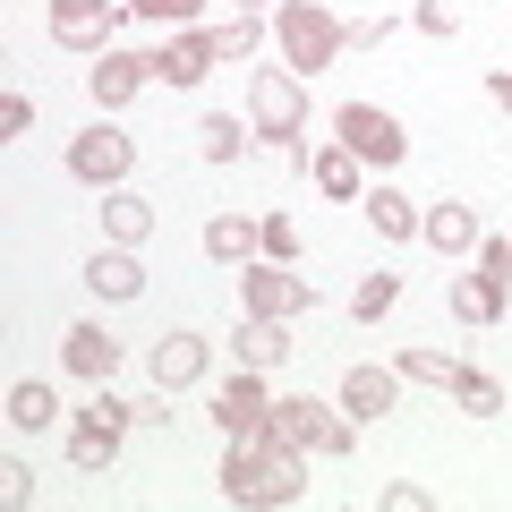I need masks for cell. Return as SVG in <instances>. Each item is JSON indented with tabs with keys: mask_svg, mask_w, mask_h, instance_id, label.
<instances>
[{
	"mask_svg": "<svg viewBox=\"0 0 512 512\" xmlns=\"http://www.w3.org/2000/svg\"><path fill=\"white\" fill-rule=\"evenodd\" d=\"M128 0H52V35L69 52H111V18H120Z\"/></svg>",
	"mask_w": 512,
	"mask_h": 512,
	"instance_id": "7",
	"label": "cell"
},
{
	"mask_svg": "<svg viewBox=\"0 0 512 512\" xmlns=\"http://www.w3.org/2000/svg\"><path fill=\"white\" fill-rule=\"evenodd\" d=\"M60 359H69V376H86V384H103L111 367H120V342H111L103 325H69V342H60Z\"/></svg>",
	"mask_w": 512,
	"mask_h": 512,
	"instance_id": "12",
	"label": "cell"
},
{
	"mask_svg": "<svg viewBox=\"0 0 512 512\" xmlns=\"http://www.w3.org/2000/svg\"><path fill=\"white\" fill-rule=\"evenodd\" d=\"M265 436H274L282 453H316V461H342V453H350V427L333 419L325 402H274Z\"/></svg>",
	"mask_w": 512,
	"mask_h": 512,
	"instance_id": "2",
	"label": "cell"
},
{
	"mask_svg": "<svg viewBox=\"0 0 512 512\" xmlns=\"http://www.w3.org/2000/svg\"><path fill=\"white\" fill-rule=\"evenodd\" d=\"M487 94H495V103L512 111V69H495V77H487Z\"/></svg>",
	"mask_w": 512,
	"mask_h": 512,
	"instance_id": "37",
	"label": "cell"
},
{
	"mask_svg": "<svg viewBox=\"0 0 512 512\" xmlns=\"http://www.w3.org/2000/svg\"><path fill=\"white\" fill-rule=\"evenodd\" d=\"M299 453L282 444H256V436H231V461H222V495L231 504H299Z\"/></svg>",
	"mask_w": 512,
	"mask_h": 512,
	"instance_id": "1",
	"label": "cell"
},
{
	"mask_svg": "<svg viewBox=\"0 0 512 512\" xmlns=\"http://www.w3.org/2000/svg\"><path fill=\"white\" fill-rule=\"evenodd\" d=\"M103 222H111L120 248H137V239L154 231V205H146V197H103Z\"/></svg>",
	"mask_w": 512,
	"mask_h": 512,
	"instance_id": "22",
	"label": "cell"
},
{
	"mask_svg": "<svg viewBox=\"0 0 512 512\" xmlns=\"http://www.w3.org/2000/svg\"><path fill=\"white\" fill-rule=\"evenodd\" d=\"M248 103H256V128H265V137H274V146L291 154V163H308V154L291 146V137H299V120H308V94H299V77H291V69H256Z\"/></svg>",
	"mask_w": 512,
	"mask_h": 512,
	"instance_id": "3",
	"label": "cell"
},
{
	"mask_svg": "<svg viewBox=\"0 0 512 512\" xmlns=\"http://www.w3.org/2000/svg\"><path fill=\"white\" fill-rule=\"evenodd\" d=\"M333 128H342V146L359 154V163H402V120H393V111H376V103H342L333 111Z\"/></svg>",
	"mask_w": 512,
	"mask_h": 512,
	"instance_id": "6",
	"label": "cell"
},
{
	"mask_svg": "<svg viewBox=\"0 0 512 512\" xmlns=\"http://www.w3.org/2000/svg\"><path fill=\"white\" fill-rule=\"evenodd\" d=\"M197 376H205V342L197 333H163V342H154V384L180 393V384H197Z\"/></svg>",
	"mask_w": 512,
	"mask_h": 512,
	"instance_id": "14",
	"label": "cell"
},
{
	"mask_svg": "<svg viewBox=\"0 0 512 512\" xmlns=\"http://www.w3.org/2000/svg\"><path fill=\"white\" fill-rule=\"evenodd\" d=\"M256 231H265V256H274V265H291V256H299V231H291V214H265Z\"/></svg>",
	"mask_w": 512,
	"mask_h": 512,
	"instance_id": "30",
	"label": "cell"
},
{
	"mask_svg": "<svg viewBox=\"0 0 512 512\" xmlns=\"http://www.w3.org/2000/svg\"><path fill=\"white\" fill-rule=\"evenodd\" d=\"M384 512H427V487H384Z\"/></svg>",
	"mask_w": 512,
	"mask_h": 512,
	"instance_id": "36",
	"label": "cell"
},
{
	"mask_svg": "<svg viewBox=\"0 0 512 512\" xmlns=\"http://www.w3.org/2000/svg\"><path fill=\"white\" fill-rule=\"evenodd\" d=\"M239 9H248V0H239Z\"/></svg>",
	"mask_w": 512,
	"mask_h": 512,
	"instance_id": "38",
	"label": "cell"
},
{
	"mask_svg": "<svg viewBox=\"0 0 512 512\" xmlns=\"http://www.w3.org/2000/svg\"><path fill=\"white\" fill-rule=\"evenodd\" d=\"M367 214H376V231H384V239H410V231H419V214H410L402 188H376V197H367Z\"/></svg>",
	"mask_w": 512,
	"mask_h": 512,
	"instance_id": "24",
	"label": "cell"
},
{
	"mask_svg": "<svg viewBox=\"0 0 512 512\" xmlns=\"http://www.w3.org/2000/svg\"><path fill=\"white\" fill-rule=\"evenodd\" d=\"M0 495H9V504H35V478H26L18 461H9V470H0Z\"/></svg>",
	"mask_w": 512,
	"mask_h": 512,
	"instance_id": "35",
	"label": "cell"
},
{
	"mask_svg": "<svg viewBox=\"0 0 512 512\" xmlns=\"http://www.w3.org/2000/svg\"><path fill=\"white\" fill-rule=\"evenodd\" d=\"M205 69H214V43H205V35H180V43L154 52V77H163V86H197Z\"/></svg>",
	"mask_w": 512,
	"mask_h": 512,
	"instance_id": "16",
	"label": "cell"
},
{
	"mask_svg": "<svg viewBox=\"0 0 512 512\" xmlns=\"http://www.w3.org/2000/svg\"><path fill=\"white\" fill-rule=\"evenodd\" d=\"M128 9H137V18H163V26L171 18H197V0H128Z\"/></svg>",
	"mask_w": 512,
	"mask_h": 512,
	"instance_id": "33",
	"label": "cell"
},
{
	"mask_svg": "<svg viewBox=\"0 0 512 512\" xmlns=\"http://www.w3.org/2000/svg\"><path fill=\"white\" fill-rule=\"evenodd\" d=\"M316 308V282L291 274V265H265V274H248V316H308Z\"/></svg>",
	"mask_w": 512,
	"mask_h": 512,
	"instance_id": "8",
	"label": "cell"
},
{
	"mask_svg": "<svg viewBox=\"0 0 512 512\" xmlns=\"http://www.w3.org/2000/svg\"><path fill=\"white\" fill-rule=\"evenodd\" d=\"M146 77H154V60H137V52H94L86 86H94V103H103V111H120L128 94L146 86Z\"/></svg>",
	"mask_w": 512,
	"mask_h": 512,
	"instance_id": "11",
	"label": "cell"
},
{
	"mask_svg": "<svg viewBox=\"0 0 512 512\" xmlns=\"http://www.w3.org/2000/svg\"><path fill=\"white\" fill-rule=\"evenodd\" d=\"M393 299H402V282H393V274H367L359 291H350V316H367V325H376V316L393 308Z\"/></svg>",
	"mask_w": 512,
	"mask_h": 512,
	"instance_id": "26",
	"label": "cell"
},
{
	"mask_svg": "<svg viewBox=\"0 0 512 512\" xmlns=\"http://www.w3.org/2000/svg\"><path fill=\"white\" fill-rule=\"evenodd\" d=\"M282 52H291V69H325L333 52H342V18H325V9H316V0H282Z\"/></svg>",
	"mask_w": 512,
	"mask_h": 512,
	"instance_id": "4",
	"label": "cell"
},
{
	"mask_svg": "<svg viewBox=\"0 0 512 512\" xmlns=\"http://www.w3.org/2000/svg\"><path fill=\"white\" fill-rule=\"evenodd\" d=\"M384 35H393V18H359V26H342V43H359V52H376Z\"/></svg>",
	"mask_w": 512,
	"mask_h": 512,
	"instance_id": "34",
	"label": "cell"
},
{
	"mask_svg": "<svg viewBox=\"0 0 512 512\" xmlns=\"http://www.w3.org/2000/svg\"><path fill=\"white\" fill-rule=\"evenodd\" d=\"M393 384H402V367H350L342 376V410L350 419H384V410H393Z\"/></svg>",
	"mask_w": 512,
	"mask_h": 512,
	"instance_id": "13",
	"label": "cell"
},
{
	"mask_svg": "<svg viewBox=\"0 0 512 512\" xmlns=\"http://www.w3.org/2000/svg\"><path fill=\"white\" fill-rule=\"evenodd\" d=\"M419 239L427 248H478V222H470V205H436V214H419Z\"/></svg>",
	"mask_w": 512,
	"mask_h": 512,
	"instance_id": "18",
	"label": "cell"
},
{
	"mask_svg": "<svg viewBox=\"0 0 512 512\" xmlns=\"http://www.w3.org/2000/svg\"><path fill=\"white\" fill-rule=\"evenodd\" d=\"M205 256H214V265H248V256H265V231L239 222V214H214L205 222Z\"/></svg>",
	"mask_w": 512,
	"mask_h": 512,
	"instance_id": "15",
	"label": "cell"
},
{
	"mask_svg": "<svg viewBox=\"0 0 512 512\" xmlns=\"http://www.w3.org/2000/svg\"><path fill=\"white\" fill-rule=\"evenodd\" d=\"M402 376H410V384H453L461 367L444 359V350H410V359H402Z\"/></svg>",
	"mask_w": 512,
	"mask_h": 512,
	"instance_id": "29",
	"label": "cell"
},
{
	"mask_svg": "<svg viewBox=\"0 0 512 512\" xmlns=\"http://www.w3.org/2000/svg\"><path fill=\"white\" fill-rule=\"evenodd\" d=\"M197 137H205V163H231V154H239V120H231V111H214Z\"/></svg>",
	"mask_w": 512,
	"mask_h": 512,
	"instance_id": "28",
	"label": "cell"
},
{
	"mask_svg": "<svg viewBox=\"0 0 512 512\" xmlns=\"http://www.w3.org/2000/svg\"><path fill=\"white\" fill-rule=\"evenodd\" d=\"M282 359H291L282 316H248V325H239V367H282Z\"/></svg>",
	"mask_w": 512,
	"mask_h": 512,
	"instance_id": "17",
	"label": "cell"
},
{
	"mask_svg": "<svg viewBox=\"0 0 512 512\" xmlns=\"http://www.w3.org/2000/svg\"><path fill=\"white\" fill-rule=\"evenodd\" d=\"M453 308L470 316V325H495V316H504V282H495V274H461L453 282Z\"/></svg>",
	"mask_w": 512,
	"mask_h": 512,
	"instance_id": "20",
	"label": "cell"
},
{
	"mask_svg": "<svg viewBox=\"0 0 512 512\" xmlns=\"http://www.w3.org/2000/svg\"><path fill=\"white\" fill-rule=\"evenodd\" d=\"M205 43H214V60H248V52H256V18H231V26H214Z\"/></svg>",
	"mask_w": 512,
	"mask_h": 512,
	"instance_id": "27",
	"label": "cell"
},
{
	"mask_svg": "<svg viewBox=\"0 0 512 512\" xmlns=\"http://www.w3.org/2000/svg\"><path fill=\"white\" fill-rule=\"evenodd\" d=\"M214 419H222V436H265L274 402H265V384H256V367H239V376H231V384L214 393Z\"/></svg>",
	"mask_w": 512,
	"mask_h": 512,
	"instance_id": "9",
	"label": "cell"
},
{
	"mask_svg": "<svg viewBox=\"0 0 512 512\" xmlns=\"http://www.w3.org/2000/svg\"><path fill=\"white\" fill-rule=\"evenodd\" d=\"M86 282H94L103 299H137V291H146V274H137V256H120V248H111V256H94V265H86Z\"/></svg>",
	"mask_w": 512,
	"mask_h": 512,
	"instance_id": "21",
	"label": "cell"
},
{
	"mask_svg": "<svg viewBox=\"0 0 512 512\" xmlns=\"http://www.w3.org/2000/svg\"><path fill=\"white\" fill-rule=\"evenodd\" d=\"M60 419V402H52V384H9V427H26V436H43V427Z\"/></svg>",
	"mask_w": 512,
	"mask_h": 512,
	"instance_id": "19",
	"label": "cell"
},
{
	"mask_svg": "<svg viewBox=\"0 0 512 512\" xmlns=\"http://www.w3.org/2000/svg\"><path fill=\"white\" fill-rule=\"evenodd\" d=\"M26 128H35V103L26 94H0V137H26Z\"/></svg>",
	"mask_w": 512,
	"mask_h": 512,
	"instance_id": "31",
	"label": "cell"
},
{
	"mask_svg": "<svg viewBox=\"0 0 512 512\" xmlns=\"http://www.w3.org/2000/svg\"><path fill=\"white\" fill-rule=\"evenodd\" d=\"M128 154H137V146H128L120 128H86V137L69 146V171H77V180H94V188H111L128 171Z\"/></svg>",
	"mask_w": 512,
	"mask_h": 512,
	"instance_id": "10",
	"label": "cell"
},
{
	"mask_svg": "<svg viewBox=\"0 0 512 512\" xmlns=\"http://www.w3.org/2000/svg\"><path fill=\"white\" fill-rule=\"evenodd\" d=\"M308 171H316V188H325V197H359V154H350V146H342V154H316Z\"/></svg>",
	"mask_w": 512,
	"mask_h": 512,
	"instance_id": "25",
	"label": "cell"
},
{
	"mask_svg": "<svg viewBox=\"0 0 512 512\" xmlns=\"http://www.w3.org/2000/svg\"><path fill=\"white\" fill-rule=\"evenodd\" d=\"M453 402L470 410V419H495V410H504V384L478 376V367H461V376H453Z\"/></svg>",
	"mask_w": 512,
	"mask_h": 512,
	"instance_id": "23",
	"label": "cell"
},
{
	"mask_svg": "<svg viewBox=\"0 0 512 512\" xmlns=\"http://www.w3.org/2000/svg\"><path fill=\"white\" fill-rule=\"evenodd\" d=\"M137 419V402H111V393H94L86 402V419H77V436H69V461L77 470H111V453H120V427Z\"/></svg>",
	"mask_w": 512,
	"mask_h": 512,
	"instance_id": "5",
	"label": "cell"
},
{
	"mask_svg": "<svg viewBox=\"0 0 512 512\" xmlns=\"http://www.w3.org/2000/svg\"><path fill=\"white\" fill-rule=\"evenodd\" d=\"M478 274L512 282V239H478Z\"/></svg>",
	"mask_w": 512,
	"mask_h": 512,
	"instance_id": "32",
	"label": "cell"
}]
</instances>
